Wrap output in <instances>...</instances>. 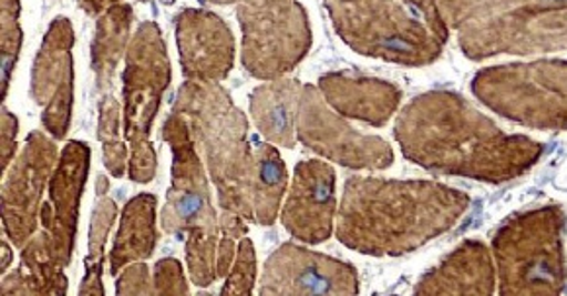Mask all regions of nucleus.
<instances>
[{
	"label": "nucleus",
	"mask_w": 567,
	"mask_h": 296,
	"mask_svg": "<svg viewBox=\"0 0 567 296\" xmlns=\"http://www.w3.org/2000/svg\"><path fill=\"white\" fill-rule=\"evenodd\" d=\"M318 89L334 112L375 127L385 126L392 120L403 96L400 86L384 79L347 71L321 76Z\"/></svg>",
	"instance_id": "18"
},
{
	"label": "nucleus",
	"mask_w": 567,
	"mask_h": 296,
	"mask_svg": "<svg viewBox=\"0 0 567 296\" xmlns=\"http://www.w3.org/2000/svg\"><path fill=\"white\" fill-rule=\"evenodd\" d=\"M171 60L159 25L143 22L125 51L124 136L130 142L127 177L151 183L157 175V152L151 144V127L157 119L163 94L171 85Z\"/></svg>",
	"instance_id": "8"
},
{
	"label": "nucleus",
	"mask_w": 567,
	"mask_h": 296,
	"mask_svg": "<svg viewBox=\"0 0 567 296\" xmlns=\"http://www.w3.org/2000/svg\"><path fill=\"white\" fill-rule=\"evenodd\" d=\"M493 285L487 247L470 239L419 280L415 295H493Z\"/></svg>",
	"instance_id": "19"
},
{
	"label": "nucleus",
	"mask_w": 567,
	"mask_h": 296,
	"mask_svg": "<svg viewBox=\"0 0 567 296\" xmlns=\"http://www.w3.org/2000/svg\"><path fill=\"white\" fill-rule=\"evenodd\" d=\"M296 137L311 152L349 170H388L395 161L385 140L354 130L344 116L327 104L323 94L313 85L301 89Z\"/></svg>",
	"instance_id": "11"
},
{
	"label": "nucleus",
	"mask_w": 567,
	"mask_h": 296,
	"mask_svg": "<svg viewBox=\"0 0 567 296\" xmlns=\"http://www.w3.org/2000/svg\"><path fill=\"white\" fill-rule=\"evenodd\" d=\"M359 273L352 263L284 244L268 257L260 277L262 296L359 295Z\"/></svg>",
	"instance_id": "14"
},
{
	"label": "nucleus",
	"mask_w": 567,
	"mask_h": 296,
	"mask_svg": "<svg viewBox=\"0 0 567 296\" xmlns=\"http://www.w3.org/2000/svg\"><path fill=\"white\" fill-rule=\"evenodd\" d=\"M58 145L43 132H32L2 183V224L14 247L35 236L42 218V196L58 165Z\"/></svg>",
	"instance_id": "12"
},
{
	"label": "nucleus",
	"mask_w": 567,
	"mask_h": 296,
	"mask_svg": "<svg viewBox=\"0 0 567 296\" xmlns=\"http://www.w3.org/2000/svg\"><path fill=\"white\" fill-rule=\"evenodd\" d=\"M241 24V63L249 75L275 81L288 75L313 43L308 12L298 0H245L237 7Z\"/></svg>",
	"instance_id": "10"
},
{
	"label": "nucleus",
	"mask_w": 567,
	"mask_h": 296,
	"mask_svg": "<svg viewBox=\"0 0 567 296\" xmlns=\"http://www.w3.org/2000/svg\"><path fill=\"white\" fill-rule=\"evenodd\" d=\"M176 43L186 81L219 83L234 69V34L214 12L183 10L176 17Z\"/></svg>",
	"instance_id": "17"
},
{
	"label": "nucleus",
	"mask_w": 567,
	"mask_h": 296,
	"mask_svg": "<svg viewBox=\"0 0 567 296\" xmlns=\"http://www.w3.org/2000/svg\"><path fill=\"white\" fill-rule=\"evenodd\" d=\"M68 288L65 265L59 259L55 247L43 229L22 247L17 272L2 280L4 296H61L68 293Z\"/></svg>",
	"instance_id": "21"
},
{
	"label": "nucleus",
	"mask_w": 567,
	"mask_h": 296,
	"mask_svg": "<svg viewBox=\"0 0 567 296\" xmlns=\"http://www.w3.org/2000/svg\"><path fill=\"white\" fill-rule=\"evenodd\" d=\"M2 255H4V259H2V272H7L10 262H12V252H10V246L7 242H2Z\"/></svg>",
	"instance_id": "34"
},
{
	"label": "nucleus",
	"mask_w": 567,
	"mask_h": 296,
	"mask_svg": "<svg viewBox=\"0 0 567 296\" xmlns=\"http://www.w3.org/2000/svg\"><path fill=\"white\" fill-rule=\"evenodd\" d=\"M288 185V171L280 153L272 144H259L255 150L252 178V221L260 226H272L282 206Z\"/></svg>",
	"instance_id": "24"
},
{
	"label": "nucleus",
	"mask_w": 567,
	"mask_h": 296,
	"mask_svg": "<svg viewBox=\"0 0 567 296\" xmlns=\"http://www.w3.org/2000/svg\"><path fill=\"white\" fill-rule=\"evenodd\" d=\"M73 43L75 32L71 20L58 17L43 35L42 45L32 65L30 93L42 106V124L55 140H65L75 96L73 73Z\"/></svg>",
	"instance_id": "13"
},
{
	"label": "nucleus",
	"mask_w": 567,
	"mask_h": 296,
	"mask_svg": "<svg viewBox=\"0 0 567 296\" xmlns=\"http://www.w3.org/2000/svg\"><path fill=\"white\" fill-rule=\"evenodd\" d=\"M0 51H2V99L9 93L10 76L14 71L20 48H22V28H20V0H0Z\"/></svg>",
	"instance_id": "27"
},
{
	"label": "nucleus",
	"mask_w": 567,
	"mask_h": 296,
	"mask_svg": "<svg viewBox=\"0 0 567 296\" xmlns=\"http://www.w3.org/2000/svg\"><path fill=\"white\" fill-rule=\"evenodd\" d=\"M116 293L120 296L155 295L150 267L137 263L124 269V273L117 277Z\"/></svg>",
	"instance_id": "30"
},
{
	"label": "nucleus",
	"mask_w": 567,
	"mask_h": 296,
	"mask_svg": "<svg viewBox=\"0 0 567 296\" xmlns=\"http://www.w3.org/2000/svg\"><path fill=\"white\" fill-rule=\"evenodd\" d=\"M163 140L173 152V185L161 211V226L167 234L188 232L186 262L194 285L212 287L217 277V247L221 224L212 204L206 167L194 144L188 120L171 112L163 126Z\"/></svg>",
	"instance_id": "5"
},
{
	"label": "nucleus",
	"mask_w": 567,
	"mask_h": 296,
	"mask_svg": "<svg viewBox=\"0 0 567 296\" xmlns=\"http://www.w3.org/2000/svg\"><path fill=\"white\" fill-rule=\"evenodd\" d=\"M173 111L188 120L194 144L200 150L219 195V206L252 221L255 152L249 144V122L219 83L186 81Z\"/></svg>",
	"instance_id": "3"
},
{
	"label": "nucleus",
	"mask_w": 567,
	"mask_h": 296,
	"mask_svg": "<svg viewBox=\"0 0 567 296\" xmlns=\"http://www.w3.org/2000/svg\"><path fill=\"white\" fill-rule=\"evenodd\" d=\"M122 0H76L79 9H83L89 17H102L106 10L120 4Z\"/></svg>",
	"instance_id": "33"
},
{
	"label": "nucleus",
	"mask_w": 567,
	"mask_h": 296,
	"mask_svg": "<svg viewBox=\"0 0 567 296\" xmlns=\"http://www.w3.org/2000/svg\"><path fill=\"white\" fill-rule=\"evenodd\" d=\"M117 216V206L112 198L102 196L94 206L89 229V254L84 259V277L79 288L81 296H102V267H104V252L109 242L110 229L114 226Z\"/></svg>",
	"instance_id": "25"
},
{
	"label": "nucleus",
	"mask_w": 567,
	"mask_h": 296,
	"mask_svg": "<svg viewBox=\"0 0 567 296\" xmlns=\"http://www.w3.org/2000/svg\"><path fill=\"white\" fill-rule=\"evenodd\" d=\"M202 2H206V4H221V7H227V4H241L245 0H202Z\"/></svg>",
	"instance_id": "35"
},
{
	"label": "nucleus",
	"mask_w": 567,
	"mask_h": 296,
	"mask_svg": "<svg viewBox=\"0 0 567 296\" xmlns=\"http://www.w3.org/2000/svg\"><path fill=\"white\" fill-rule=\"evenodd\" d=\"M334 32L360 55L426 68L443 55L444 43L400 0H326Z\"/></svg>",
	"instance_id": "6"
},
{
	"label": "nucleus",
	"mask_w": 567,
	"mask_h": 296,
	"mask_svg": "<svg viewBox=\"0 0 567 296\" xmlns=\"http://www.w3.org/2000/svg\"><path fill=\"white\" fill-rule=\"evenodd\" d=\"M257 277V257H255V246L249 237H241V244L235 255L234 265L229 269L226 287L221 288L224 296H250L252 295V285Z\"/></svg>",
	"instance_id": "28"
},
{
	"label": "nucleus",
	"mask_w": 567,
	"mask_h": 296,
	"mask_svg": "<svg viewBox=\"0 0 567 296\" xmlns=\"http://www.w3.org/2000/svg\"><path fill=\"white\" fill-rule=\"evenodd\" d=\"M99 142L102 144L104 165L112 177L127 173V147L120 137V104L114 96L104 94L99 106Z\"/></svg>",
	"instance_id": "26"
},
{
	"label": "nucleus",
	"mask_w": 567,
	"mask_h": 296,
	"mask_svg": "<svg viewBox=\"0 0 567 296\" xmlns=\"http://www.w3.org/2000/svg\"><path fill=\"white\" fill-rule=\"evenodd\" d=\"M134 22V10L120 2L99 17L92 38V71L96 76L99 91L114 85V76L120 61L130 45V30Z\"/></svg>",
	"instance_id": "23"
},
{
	"label": "nucleus",
	"mask_w": 567,
	"mask_h": 296,
	"mask_svg": "<svg viewBox=\"0 0 567 296\" xmlns=\"http://www.w3.org/2000/svg\"><path fill=\"white\" fill-rule=\"evenodd\" d=\"M467 60L566 50V0H436Z\"/></svg>",
	"instance_id": "4"
},
{
	"label": "nucleus",
	"mask_w": 567,
	"mask_h": 296,
	"mask_svg": "<svg viewBox=\"0 0 567 296\" xmlns=\"http://www.w3.org/2000/svg\"><path fill=\"white\" fill-rule=\"evenodd\" d=\"M467 206L470 196L436 181L351 177L337 211V237L360 254L400 257L449 232Z\"/></svg>",
	"instance_id": "2"
},
{
	"label": "nucleus",
	"mask_w": 567,
	"mask_h": 296,
	"mask_svg": "<svg viewBox=\"0 0 567 296\" xmlns=\"http://www.w3.org/2000/svg\"><path fill=\"white\" fill-rule=\"evenodd\" d=\"M0 136H2V144H0V167H2V173H7L10 163L17 157L18 147V119L9 109H2V116H0Z\"/></svg>",
	"instance_id": "32"
},
{
	"label": "nucleus",
	"mask_w": 567,
	"mask_h": 296,
	"mask_svg": "<svg viewBox=\"0 0 567 296\" xmlns=\"http://www.w3.org/2000/svg\"><path fill=\"white\" fill-rule=\"evenodd\" d=\"M301 89L300 81L282 76L257 86L250 93L252 122L270 144L292 150L298 142L296 120L300 111Z\"/></svg>",
	"instance_id": "20"
},
{
	"label": "nucleus",
	"mask_w": 567,
	"mask_h": 296,
	"mask_svg": "<svg viewBox=\"0 0 567 296\" xmlns=\"http://www.w3.org/2000/svg\"><path fill=\"white\" fill-rule=\"evenodd\" d=\"M334 170L321 160L300 161L284 203V228L303 244H323L333 234L337 196Z\"/></svg>",
	"instance_id": "15"
},
{
	"label": "nucleus",
	"mask_w": 567,
	"mask_h": 296,
	"mask_svg": "<svg viewBox=\"0 0 567 296\" xmlns=\"http://www.w3.org/2000/svg\"><path fill=\"white\" fill-rule=\"evenodd\" d=\"M564 211L544 206L501 226L493 239L501 295H559L566 283Z\"/></svg>",
	"instance_id": "7"
},
{
	"label": "nucleus",
	"mask_w": 567,
	"mask_h": 296,
	"mask_svg": "<svg viewBox=\"0 0 567 296\" xmlns=\"http://www.w3.org/2000/svg\"><path fill=\"white\" fill-rule=\"evenodd\" d=\"M91 167V147L84 142L71 140L59 155L51 175L48 193L50 198L42 206V228L55 247L61 263L69 267L75 249L79 208Z\"/></svg>",
	"instance_id": "16"
},
{
	"label": "nucleus",
	"mask_w": 567,
	"mask_h": 296,
	"mask_svg": "<svg viewBox=\"0 0 567 296\" xmlns=\"http://www.w3.org/2000/svg\"><path fill=\"white\" fill-rule=\"evenodd\" d=\"M400 2H403L413 14H417L425 22L426 28L433 32L436 40L446 43V40H449V28H446L443 18H441V10H439L436 0H400Z\"/></svg>",
	"instance_id": "31"
},
{
	"label": "nucleus",
	"mask_w": 567,
	"mask_h": 296,
	"mask_svg": "<svg viewBox=\"0 0 567 296\" xmlns=\"http://www.w3.org/2000/svg\"><path fill=\"white\" fill-rule=\"evenodd\" d=\"M472 93L487 109L536 130L566 127V61L540 60L482 69Z\"/></svg>",
	"instance_id": "9"
},
{
	"label": "nucleus",
	"mask_w": 567,
	"mask_h": 296,
	"mask_svg": "<svg viewBox=\"0 0 567 296\" xmlns=\"http://www.w3.org/2000/svg\"><path fill=\"white\" fill-rule=\"evenodd\" d=\"M153 293L163 296L188 295V283L184 277L181 263L173 259V257H167V259H161L155 265Z\"/></svg>",
	"instance_id": "29"
},
{
	"label": "nucleus",
	"mask_w": 567,
	"mask_h": 296,
	"mask_svg": "<svg viewBox=\"0 0 567 296\" xmlns=\"http://www.w3.org/2000/svg\"><path fill=\"white\" fill-rule=\"evenodd\" d=\"M393 136L409 161L444 175L503 183L543 157L530 137L505 134L462 94H419L398 114Z\"/></svg>",
	"instance_id": "1"
},
{
	"label": "nucleus",
	"mask_w": 567,
	"mask_h": 296,
	"mask_svg": "<svg viewBox=\"0 0 567 296\" xmlns=\"http://www.w3.org/2000/svg\"><path fill=\"white\" fill-rule=\"evenodd\" d=\"M140 2H147V0H140Z\"/></svg>",
	"instance_id": "36"
},
{
	"label": "nucleus",
	"mask_w": 567,
	"mask_h": 296,
	"mask_svg": "<svg viewBox=\"0 0 567 296\" xmlns=\"http://www.w3.org/2000/svg\"><path fill=\"white\" fill-rule=\"evenodd\" d=\"M157 239V196L147 193L134 196L122 212L120 229L110 254V273L117 275L130 263L150 259Z\"/></svg>",
	"instance_id": "22"
}]
</instances>
